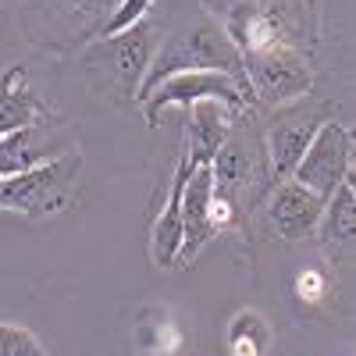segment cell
I'll use <instances>...</instances> for the list:
<instances>
[{
    "label": "cell",
    "mask_w": 356,
    "mask_h": 356,
    "mask_svg": "<svg viewBox=\"0 0 356 356\" xmlns=\"http://www.w3.org/2000/svg\"><path fill=\"white\" fill-rule=\"evenodd\" d=\"M157 25L146 18L136 29H125L118 36L107 40H89L86 47H79V65L97 75L118 100H136L139 86L146 79V68L154 61L157 50Z\"/></svg>",
    "instance_id": "4"
},
{
    "label": "cell",
    "mask_w": 356,
    "mask_h": 356,
    "mask_svg": "<svg viewBox=\"0 0 356 356\" xmlns=\"http://www.w3.org/2000/svg\"><path fill=\"white\" fill-rule=\"evenodd\" d=\"M129 342L136 356H178L186 349L189 335H186L182 317L168 303H143L136 310Z\"/></svg>",
    "instance_id": "14"
},
{
    "label": "cell",
    "mask_w": 356,
    "mask_h": 356,
    "mask_svg": "<svg viewBox=\"0 0 356 356\" xmlns=\"http://www.w3.org/2000/svg\"><path fill=\"white\" fill-rule=\"evenodd\" d=\"M356 175H346L339 189L324 200V211H321V221H317V232L321 243L328 246H349L353 235H356Z\"/></svg>",
    "instance_id": "17"
},
{
    "label": "cell",
    "mask_w": 356,
    "mask_h": 356,
    "mask_svg": "<svg viewBox=\"0 0 356 356\" xmlns=\"http://www.w3.org/2000/svg\"><path fill=\"white\" fill-rule=\"evenodd\" d=\"M178 72H225L246 89L239 54H235V47L225 40V33L207 15L189 18L186 25L171 29L164 40H157L154 61H150V68H146V79H143L139 93H136V104L150 93L157 82H164L168 75H178Z\"/></svg>",
    "instance_id": "2"
},
{
    "label": "cell",
    "mask_w": 356,
    "mask_h": 356,
    "mask_svg": "<svg viewBox=\"0 0 356 356\" xmlns=\"http://www.w3.org/2000/svg\"><path fill=\"white\" fill-rule=\"evenodd\" d=\"M47 118H54V111L29 86V68L22 61L11 65L8 72H0V136L25 129L33 122H47Z\"/></svg>",
    "instance_id": "16"
},
{
    "label": "cell",
    "mask_w": 356,
    "mask_h": 356,
    "mask_svg": "<svg viewBox=\"0 0 356 356\" xmlns=\"http://www.w3.org/2000/svg\"><path fill=\"white\" fill-rule=\"evenodd\" d=\"M292 292H296V300H300V303L317 307V303L328 300V292H332V275L324 271V267H307V271L296 275Z\"/></svg>",
    "instance_id": "20"
},
{
    "label": "cell",
    "mask_w": 356,
    "mask_h": 356,
    "mask_svg": "<svg viewBox=\"0 0 356 356\" xmlns=\"http://www.w3.org/2000/svg\"><path fill=\"white\" fill-rule=\"evenodd\" d=\"M321 211H324V200L317 193H310L307 186H300L296 178L275 182L267 189V196L260 200V214H264L267 228L285 243H303L307 235H314Z\"/></svg>",
    "instance_id": "10"
},
{
    "label": "cell",
    "mask_w": 356,
    "mask_h": 356,
    "mask_svg": "<svg viewBox=\"0 0 356 356\" xmlns=\"http://www.w3.org/2000/svg\"><path fill=\"white\" fill-rule=\"evenodd\" d=\"M154 11V0H118V8L111 11V18L104 22V29L97 33V40H107V36H118L125 29H136L139 22H146Z\"/></svg>",
    "instance_id": "19"
},
{
    "label": "cell",
    "mask_w": 356,
    "mask_h": 356,
    "mask_svg": "<svg viewBox=\"0 0 356 356\" xmlns=\"http://www.w3.org/2000/svg\"><path fill=\"white\" fill-rule=\"evenodd\" d=\"M186 114H189V122H186V143H182V150H186L189 164L196 168V164H211L214 161V154L221 150V143L228 139L235 118H239L243 111H235V107H228L221 100H200Z\"/></svg>",
    "instance_id": "15"
},
{
    "label": "cell",
    "mask_w": 356,
    "mask_h": 356,
    "mask_svg": "<svg viewBox=\"0 0 356 356\" xmlns=\"http://www.w3.org/2000/svg\"><path fill=\"white\" fill-rule=\"evenodd\" d=\"M189 171H193V164H189L186 150H178L168 200H164L161 214L154 218V228H150V260L161 271H175L178 267V250H182V189H186Z\"/></svg>",
    "instance_id": "13"
},
{
    "label": "cell",
    "mask_w": 356,
    "mask_h": 356,
    "mask_svg": "<svg viewBox=\"0 0 356 356\" xmlns=\"http://www.w3.org/2000/svg\"><path fill=\"white\" fill-rule=\"evenodd\" d=\"M328 122V107L314 104L310 97L285 104L271 114L267 129L260 132L264 139V157H267V175H271V186L292 175V168L300 164L303 150L310 146L314 132Z\"/></svg>",
    "instance_id": "7"
},
{
    "label": "cell",
    "mask_w": 356,
    "mask_h": 356,
    "mask_svg": "<svg viewBox=\"0 0 356 356\" xmlns=\"http://www.w3.org/2000/svg\"><path fill=\"white\" fill-rule=\"evenodd\" d=\"M243 75H246V93L253 107H285L310 97L314 89V65L303 50L296 47H271L243 57Z\"/></svg>",
    "instance_id": "5"
},
{
    "label": "cell",
    "mask_w": 356,
    "mask_h": 356,
    "mask_svg": "<svg viewBox=\"0 0 356 356\" xmlns=\"http://www.w3.org/2000/svg\"><path fill=\"white\" fill-rule=\"evenodd\" d=\"M200 8L235 47L239 61L271 47H296L314 57L321 47L317 0H200Z\"/></svg>",
    "instance_id": "1"
},
{
    "label": "cell",
    "mask_w": 356,
    "mask_h": 356,
    "mask_svg": "<svg viewBox=\"0 0 356 356\" xmlns=\"http://www.w3.org/2000/svg\"><path fill=\"white\" fill-rule=\"evenodd\" d=\"M211 196H214L211 164H196L182 189V250H178V267H189L203 253V246L214 239Z\"/></svg>",
    "instance_id": "12"
},
{
    "label": "cell",
    "mask_w": 356,
    "mask_h": 356,
    "mask_svg": "<svg viewBox=\"0 0 356 356\" xmlns=\"http://www.w3.org/2000/svg\"><path fill=\"white\" fill-rule=\"evenodd\" d=\"M79 175H82V157L79 150H68L47 164L0 178V211L22 214L29 221L65 214L79 193Z\"/></svg>",
    "instance_id": "3"
},
{
    "label": "cell",
    "mask_w": 356,
    "mask_h": 356,
    "mask_svg": "<svg viewBox=\"0 0 356 356\" xmlns=\"http://www.w3.org/2000/svg\"><path fill=\"white\" fill-rule=\"evenodd\" d=\"M68 150H79V143L65 132V125L57 122V118L15 129L8 136H0V178L29 171L36 164H47V161L61 157Z\"/></svg>",
    "instance_id": "11"
},
{
    "label": "cell",
    "mask_w": 356,
    "mask_h": 356,
    "mask_svg": "<svg viewBox=\"0 0 356 356\" xmlns=\"http://www.w3.org/2000/svg\"><path fill=\"white\" fill-rule=\"evenodd\" d=\"M346 175H353V132L328 118L310 139V146L303 150L300 164L292 168L289 178H296L300 186H307L310 193H317L321 200H328Z\"/></svg>",
    "instance_id": "8"
},
{
    "label": "cell",
    "mask_w": 356,
    "mask_h": 356,
    "mask_svg": "<svg viewBox=\"0 0 356 356\" xmlns=\"http://www.w3.org/2000/svg\"><path fill=\"white\" fill-rule=\"evenodd\" d=\"M346 356H349V353H346Z\"/></svg>",
    "instance_id": "22"
},
{
    "label": "cell",
    "mask_w": 356,
    "mask_h": 356,
    "mask_svg": "<svg viewBox=\"0 0 356 356\" xmlns=\"http://www.w3.org/2000/svg\"><path fill=\"white\" fill-rule=\"evenodd\" d=\"M0 356H50L33 332L0 321Z\"/></svg>",
    "instance_id": "21"
},
{
    "label": "cell",
    "mask_w": 356,
    "mask_h": 356,
    "mask_svg": "<svg viewBox=\"0 0 356 356\" xmlns=\"http://www.w3.org/2000/svg\"><path fill=\"white\" fill-rule=\"evenodd\" d=\"M114 8L118 0H29V11L40 22V33L75 50L97 40Z\"/></svg>",
    "instance_id": "9"
},
{
    "label": "cell",
    "mask_w": 356,
    "mask_h": 356,
    "mask_svg": "<svg viewBox=\"0 0 356 356\" xmlns=\"http://www.w3.org/2000/svg\"><path fill=\"white\" fill-rule=\"evenodd\" d=\"M271 324L253 307H243L228 317L225 328V356H267L271 353Z\"/></svg>",
    "instance_id": "18"
},
{
    "label": "cell",
    "mask_w": 356,
    "mask_h": 356,
    "mask_svg": "<svg viewBox=\"0 0 356 356\" xmlns=\"http://www.w3.org/2000/svg\"><path fill=\"white\" fill-rule=\"evenodd\" d=\"M200 100H221V104H228L235 111L253 107V100L246 97V89L232 75H225V72H178V75H168L164 82H157L150 93L139 100V107L146 114V125L157 129L164 111H171V107L189 111Z\"/></svg>",
    "instance_id": "6"
}]
</instances>
